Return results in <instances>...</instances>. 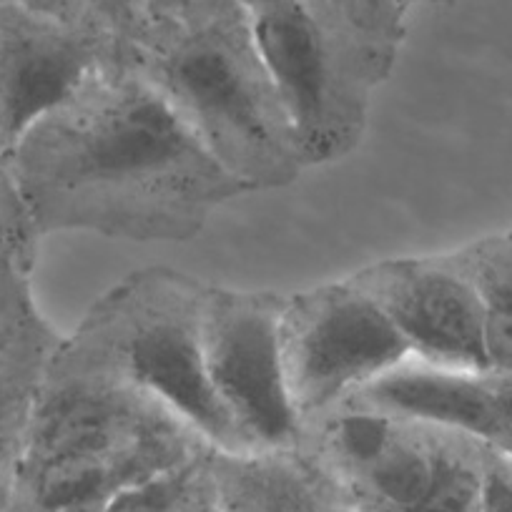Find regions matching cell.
<instances>
[{"mask_svg": "<svg viewBox=\"0 0 512 512\" xmlns=\"http://www.w3.org/2000/svg\"><path fill=\"white\" fill-rule=\"evenodd\" d=\"M111 58L121 56L91 23L26 3L0 11V159Z\"/></svg>", "mask_w": 512, "mask_h": 512, "instance_id": "ba28073f", "label": "cell"}, {"mask_svg": "<svg viewBox=\"0 0 512 512\" xmlns=\"http://www.w3.org/2000/svg\"><path fill=\"white\" fill-rule=\"evenodd\" d=\"M8 164L36 234L189 241L221 204L251 194L134 58L98 66Z\"/></svg>", "mask_w": 512, "mask_h": 512, "instance_id": "6da1fadb", "label": "cell"}, {"mask_svg": "<svg viewBox=\"0 0 512 512\" xmlns=\"http://www.w3.org/2000/svg\"><path fill=\"white\" fill-rule=\"evenodd\" d=\"M204 292V282L169 267L131 272L91 304L51 362L134 384L214 450L251 452L206 374Z\"/></svg>", "mask_w": 512, "mask_h": 512, "instance_id": "3957f363", "label": "cell"}, {"mask_svg": "<svg viewBox=\"0 0 512 512\" xmlns=\"http://www.w3.org/2000/svg\"><path fill=\"white\" fill-rule=\"evenodd\" d=\"M347 66L377 91L405 41L410 0H302Z\"/></svg>", "mask_w": 512, "mask_h": 512, "instance_id": "8fae6325", "label": "cell"}, {"mask_svg": "<svg viewBox=\"0 0 512 512\" xmlns=\"http://www.w3.org/2000/svg\"><path fill=\"white\" fill-rule=\"evenodd\" d=\"M482 512H512V457L482 445Z\"/></svg>", "mask_w": 512, "mask_h": 512, "instance_id": "e0dca14e", "label": "cell"}, {"mask_svg": "<svg viewBox=\"0 0 512 512\" xmlns=\"http://www.w3.org/2000/svg\"><path fill=\"white\" fill-rule=\"evenodd\" d=\"M241 8L246 11V16H254V13L269 11V8L287 6V3H294V0H236Z\"/></svg>", "mask_w": 512, "mask_h": 512, "instance_id": "ffe728a7", "label": "cell"}, {"mask_svg": "<svg viewBox=\"0 0 512 512\" xmlns=\"http://www.w3.org/2000/svg\"><path fill=\"white\" fill-rule=\"evenodd\" d=\"M211 450H206L194 462L179 495L174 497L166 512H221L219 482H216L214 467H211Z\"/></svg>", "mask_w": 512, "mask_h": 512, "instance_id": "9a60e30c", "label": "cell"}, {"mask_svg": "<svg viewBox=\"0 0 512 512\" xmlns=\"http://www.w3.org/2000/svg\"><path fill=\"white\" fill-rule=\"evenodd\" d=\"M131 58L221 169L251 194L282 189L302 176L292 123L244 8L149 31Z\"/></svg>", "mask_w": 512, "mask_h": 512, "instance_id": "7a4b0ae2", "label": "cell"}, {"mask_svg": "<svg viewBox=\"0 0 512 512\" xmlns=\"http://www.w3.org/2000/svg\"><path fill=\"white\" fill-rule=\"evenodd\" d=\"M236 6H239L236 0H149L146 33L184 26V23L199 21V18L214 16V13L229 11Z\"/></svg>", "mask_w": 512, "mask_h": 512, "instance_id": "2e32d148", "label": "cell"}, {"mask_svg": "<svg viewBox=\"0 0 512 512\" xmlns=\"http://www.w3.org/2000/svg\"><path fill=\"white\" fill-rule=\"evenodd\" d=\"M279 344L304 427L412 357L395 324L349 277L287 294Z\"/></svg>", "mask_w": 512, "mask_h": 512, "instance_id": "277c9868", "label": "cell"}, {"mask_svg": "<svg viewBox=\"0 0 512 512\" xmlns=\"http://www.w3.org/2000/svg\"><path fill=\"white\" fill-rule=\"evenodd\" d=\"M179 427L189 425L134 384L51 362L23 427L18 470L121 450Z\"/></svg>", "mask_w": 512, "mask_h": 512, "instance_id": "9c48e42d", "label": "cell"}, {"mask_svg": "<svg viewBox=\"0 0 512 512\" xmlns=\"http://www.w3.org/2000/svg\"><path fill=\"white\" fill-rule=\"evenodd\" d=\"M482 304V332L490 369L512 372V234L485 236L452 251Z\"/></svg>", "mask_w": 512, "mask_h": 512, "instance_id": "7c38bea8", "label": "cell"}, {"mask_svg": "<svg viewBox=\"0 0 512 512\" xmlns=\"http://www.w3.org/2000/svg\"><path fill=\"white\" fill-rule=\"evenodd\" d=\"M23 427L0 425V512H16Z\"/></svg>", "mask_w": 512, "mask_h": 512, "instance_id": "ac0fdd59", "label": "cell"}, {"mask_svg": "<svg viewBox=\"0 0 512 512\" xmlns=\"http://www.w3.org/2000/svg\"><path fill=\"white\" fill-rule=\"evenodd\" d=\"M317 457L352 512H412L437 465V430L372 410L337 407L304 427Z\"/></svg>", "mask_w": 512, "mask_h": 512, "instance_id": "52a82bcc", "label": "cell"}, {"mask_svg": "<svg viewBox=\"0 0 512 512\" xmlns=\"http://www.w3.org/2000/svg\"><path fill=\"white\" fill-rule=\"evenodd\" d=\"M26 6L58 13V16H66V18H76V21H86L81 11V0H26Z\"/></svg>", "mask_w": 512, "mask_h": 512, "instance_id": "d6986e66", "label": "cell"}, {"mask_svg": "<svg viewBox=\"0 0 512 512\" xmlns=\"http://www.w3.org/2000/svg\"><path fill=\"white\" fill-rule=\"evenodd\" d=\"M412 3H435V6H455V3H460V0H410Z\"/></svg>", "mask_w": 512, "mask_h": 512, "instance_id": "44dd1931", "label": "cell"}, {"mask_svg": "<svg viewBox=\"0 0 512 512\" xmlns=\"http://www.w3.org/2000/svg\"><path fill=\"white\" fill-rule=\"evenodd\" d=\"M81 11L113 43L118 56H134L149 23V0H81Z\"/></svg>", "mask_w": 512, "mask_h": 512, "instance_id": "5bb4252c", "label": "cell"}, {"mask_svg": "<svg viewBox=\"0 0 512 512\" xmlns=\"http://www.w3.org/2000/svg\"><path fill=\"white\" fill-rule=\"evenodd\" d=\"M284 297L206 284L201 344L211 390L251 452L297 450L304 425L289 400L282 367Z\"/></svg>", "mask_w": 512, "mask_h": 512, "instance_id": "5b68a950", "label": "cell"}, {"mask_svg": "<svg viewBox=\"0 0 512 512\" xmlns=\"http://www.w3.org/2000/svg\"><path fill=\"white\" fill-rule=\"evenodd\" d=\"M435 430V477L412 512H482V445L460 432Z\"/></svg>", "mask_w": 512, "mask_h": 512, "instance_id": "4fadbf2b", "label": "cell"}, {"mask_svg": "<svg viewBox=\"0 0 512 512\" xmlns=\"http://www.w3.org/2000/svg\"><path fill=\"white\" fill-rule=\"evenodd\" d=\"M349 279L387 314L412 357L462 372L490 369L480 297L450 254L382 259Z\"/></svg>", "mask_w": 512, "mask_h": 512, "instance_id": "30bf717a", "label": "cell"}, {"mask_svg": "<svg viewBox=\"0 0 512 512\" xmlns=\"http://www.w3.org/2000/svg\"><path fill=\"white\" fill-rule=\"evenodd\" d=\"M249 23L304 169L347 159L367 134L374 88L347 66L302 0L254 13Z\"/></svg>", "mask_w": 512, "mask_h": 512, "instance_id": "8992f818", "label": "cell"}]
</instances>
